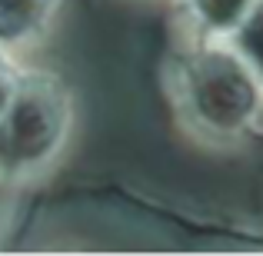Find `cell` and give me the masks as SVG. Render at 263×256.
Listing matches in <instances>:
<instances>
[{
    "label": "cell",
    "instance_id": "cell-1",
    "mask_svg": "<svg viewBox=\"0 0 263 256\" xmlns=\"http://www.w3.org/2000/svg\"><path fill=\"white\" fill-rule=\"evenodd\" d=\"M180 120L200 136L233 140L263 116V77L230 37L190 33L167 67Z\"/></svg>",
    "mask_w": 263,
    "mask_h": 256
},
{
    "label": "cell",
    "instance_id": "cell-2",
    "mask_svg": "<svg viewBox=\"0 0 263 256\" xmlns=\"http://www.w3.org/2000/svg\"><path fill=\"white\" fill-rule=\"evenodd\" d=\"M77 120L73 90L44 67H24L10 103L0 113V186L44 176L67 150Z\"/></svg>",
    "mask_w": 263,
    "mask_h": 256
},
{
    "label": "cell",
    "instance_id": "cell-3",
    "mask_svg": "<svg viewBox=\"0 0 263 256\" xmlns=\"http://www.w3.org/2000/svg\"><path fill=\"white\" fill-rule=\"evenodd\" d=\"M64 0H0V47L30 50L50 33Z\"/></svg>",
    "mask_w": 263,
    "mask_h": 256
},
{
    "label": "cell",
    "instance_id": "cell-4",
    "mask_svg": "<svg viewBox=\"0 0 263 256\" xmlns=\"http://www.w3.org/2000/svg\"><path fill=\"white\" fill-rule=\"evenodd\" d=\"M253 0H180V10L190 20V33L230 37L247 17Z\"/></svg>",
    "mask_w": 263,
    "mask_h": 256
},
{
    "label": "cell",
    "instance_id": "cell-5",
    "mask_svg": "<svg viewBox=\"0 0 263 256\" xmlns=\"http://www.w3.org/2000/svg\"><path fill=\"white\" fill-rule=\"evenodd\" d=\"M230 40L263 77V0H253V7L247 10V17L240 20L237 30L230 33Z\"/></svg>",
    "mask_w": 263,
    "mask_h": 256
},
{
    "label": "cell",
    "instance_id": "cell-6",
    "mask_svg": "<svg viewBox=\"0 0 263 256\" xmlns=\"http://www.w3.org/2000/svg\"><path fill=\"white\" fill-rule=\"evenodd\" d=\"M20 77H24V64H20V53L7 50V47H0V113H4V107L10 103L13 90H17Z\"/></svg>",
    "mask_w": 263,
    "mask_h": 256
}]
</instances>
